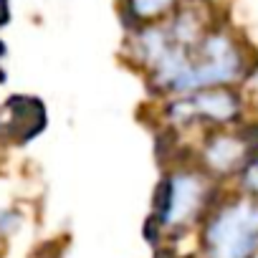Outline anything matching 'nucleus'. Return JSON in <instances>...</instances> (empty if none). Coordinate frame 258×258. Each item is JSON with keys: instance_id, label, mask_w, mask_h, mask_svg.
<instances>
[{"instance_id": "1", "label": "nucleus", "mask_w": 258, "mask_h": 258, "mask_svg": "<svg viewBox=\"0 0 258 258\" xmlns=\"http://www.w3.org/2000/svg\"><path fill=\"white\" fill-rule=\"evenodd\" d=\"M205 258H255L258 255V200L240 198L223 203L203 228Z\"/></svg>"}, {"instance_id": "2", "label": "nucleus", "mask_w": 258, "mask_h": 258, "mask_svg": "<svg viewBox=\"0 0 258 258\" xmlns=\"http://www.w3.org/2000/svg\"><path fill=\"white\" fill-rule=\"evenodd\" d=\"M208 200H210L208 177L195 170H177L160 187L157 213H155L157 225L170 233H182L205 213Z\"/></svg>"}, {"instance_id": "3", "label": "nucleus", "mask_w": 258, "mask_h": 258, "mask_svg": "<svg viewBox=\"0 0 258 258\" xmlns=\"http://www.w3.org/2000/svg\"><path fill=\"white\" fill-rule=\"evenodd\" d=\"M172 114L180 121L187 119H208L213 124H228L240 114V99L228 86H213L200 89L192 94H185V99L172 104Z\"/></svg>"}, {"instance_id": "4", "label": "nucleus", "mask_w": 258, "mask_h": 258, "mask_svg": "<svg viewBox=\"0 0 258 258\" xmlns=\"http://www.w3.org/2000/svg\"><path fill=\"white\" fill-rule=\"evenodd\" d=\"M43 126V106L36 99H11L0 106V140L26 142Z\"/></svg>"}, {"instance_id": "5", "label": "nucleus", "mask_w": 258, "mask_h": 258, "mask_svg": "<svg viewBox=\"0 0 258 258\" xmlns=\"http://www.w3.org/2000/svg\"><path fill=\"white\" fill-rule=\"evenodd\" d=\"M248 147H250V142L245 137L230 135V132H218L215 137L208 140V145L203 150V162L215 175H230L248 165Z\"/></svg>"}, {"instance_id": "6", "label": "nucleus", "mask_w": 258, "mask_h": 258, "mask_svg": "<svg viewBox=\"0 0 258 258\" xmlns=\"http://www.w3.org/2000/svg\"><path fill=\"white\" fill-rule=\"evenodd\" d=\"M132 18H137L140 23H150L160 16H165L167 11H172L177 6V0H124Z\"/></svg>"}, {"instance_id": "7", "label": "nucleus", "mask_w": 258, "mask_h": 258, "mask_svg": "<svg viewBox=\"0 0 258 258\" xmlns=\"http://www.w3.org/2000/svg\"><path fill=\"white\" fill-rule=\"evenodd\" d=\"M243 187L250 192V198L258 200V157L248 160V165L243 167Z\"/></svg>"}, {"instance_id": "8", "label": "nucleus", "mask_w": 258, "mask_h": 258, "mask_svg": "<svg viewBox=\"0 0 258 258\" xmlns=\"http://www.w3.org/2000/svg\"><path fill=\"white\" fill-rule=\"evenodd\" d=\"M18 225H21V218H18L13 210H0V233L8 235V233H13Z\"/></svg>"}, {"instance_id": "9", "label": "nucleus", "mask_w": 258, "mask_h": 258, "mask_svg": "<svg viewBox=\"0 0 258 258\" xmlns=\"http://www.w3.org/2000/svg\"><path fill=\"white\" fill-rule=\"evenodd\" d=\"M8 16H11V11H8V0H0V26L8 23Z\"/></svg>"}, {"instance_id": "10", "label": "nucleus", "mask_w": 258, "mask_h": 258, "mask_svg": "<svg viewBox=\"0 0 258 258\" xmlns=\"http://www.w3.org/2000/svg\"><path fill=\"white\" fill-rule=\"evenodd\" d=\"M6 53V48H3V43H0V56H3Z\"/></svg>"}]
</instances>
